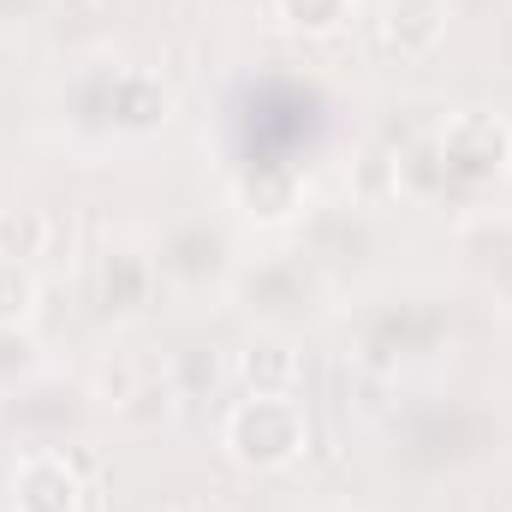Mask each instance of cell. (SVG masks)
Here are the masks:
<instances>
[{
    "label": "cell",
    "mask_w": 512,
    "mask_h": 512,
    "mask_svg": "<svg viewBox=\"0 0 512 512\" xmlns=\"http://www.w3.org/2000/svg\"><path fill=\"white\" fill-rule=\"evenodd\" d=\"M304 435H310V423H304L298 399H256L251 393L221 423V447L245 471H286L304 453Z\"/></svg>",
    "instance_id": "1"
},
{
    "label": "cell",
    "mask_w": 512,
    "mask_h": 512,
    "mask_svg": "<svg viewBox=\"0 0 512 512\" xmlns=\"http://www.w3.org/2000/svg\"><path fill=\"white\" fill-rule=\"evenodd\" d=\"M435 155H441V167L453 179H471V185L501 179L512 167V126L501 114H489V108H465V114H453L441 126Z\"/></svg>",
    "instance_id": "2"
},
{
    "label": "cell",
    "mask_w": 512,
    "mask_h": 512,
    "mask_svg": "<svg viewBox=\"0 0 512 512\" xmlns=\"http://www.w3.org/2000/svg\"><path fill=\"white\" fill-rule=\"evenodd\" d=\"M84 483L60 453H30L12 471V512H78Z\"/></svg>",
    "instance_id": "3"
},
{
    "label": "cell",
    "mask_w": 512,
    "mask_h": 512,
    "mask_svg": "<svg viewBox=\"0 0 512 512\" xmlns=\"http://www.w3.org/2000/svg\"><path fill=\"white\" fill-rule=\"evenodd\" d=\"M447 30V6L441 0H382L376 18V42L387 60H423Z\"/></svg>",
    "instance_id": "4"
},
{
    "label": "cell",
    "mask_w": 512,
    "mask_h": 512,
    "mask_svg": "<svg viewBox=\"0 0 512 512\" xmlns=\"http://www.w3.org/2000/svg\"><path fill=\"white\" fill-rule=\"evenodd\" d=\"M239 382L256 399H292V382H298V352L280 340V334H262L239 352Z\"/></svg>",
    "instance_id": "5"
},
{
    "label": "cell",
    "mask_w": 512,
    "mask_h": 512,
    "mask_svg": "<svg viewBox=\"0 0 512 512\" xmlns=\"http://www.w3.org/2000/svg\"><path fill=\"white\" fill-rule=\"evenodd\" d=\"M239 203H245V215L251 221H292L298 209H304V185H298V173L292 167H256L251 179L239 185Z\"/></svg>",
    "instance_id": "6"
},
{
    "label": "cell",
    "mask_w": 512,
    "mask_h": 512,
    "mask_svg": "<svg viewBox=\"0 0 512 512\" xmlns=\"http://www.w3.org/2000/svg\"><path fill=\"white\" fill-rule=\"evenodd\" d=\"M48 251V215L42 209H0V262H36Z\"/></svg>",
    "instance_id": "7"
},
{
    "label": "cell",
    "mask_w": 512,
    "mask_h": 512,
    "mask_svg": "<svg viewBox=\"0 0 512 512\" xmlns=\"http://www.w3.org/2000/svg\"><path fill=\"white\" fill-rule=\"evenodd\" d=\"M143 292H149V262L137 251H108V262H102V304L108 310H137L143 304Z\"/></svg>",
    "instance_id": "8"
},
{
    "label": "cell",
    "mask_w": 512,
    "mask_h": 512,
    "mask_svg": "<svg viewBox=\"0 0 512 512\" xmlns=\"http://www.w3.org/2000/svg\"><path fill=\"white\" fill-rule=\"evenodd\" d=\"M274 12L298 36H334L352 18V0H274Z\"/></svg>",
    "instance_id": "9"
},
{
    "label": "cell",
    "mask_w": 512,
    "mask_h": 512,
    "mask_svg": "<svg viewBox=\"0 0 512 512\" xmlns=\"http://www.w3.org/2000/svg\"><path fill=\"white\" fill-rule=\"evenodd\" d=\"M30 310H36V274H30V262H0V328L30 322Z\"/></svg>",
    "instance_id": "10"
},
{
    "label": "cell",
    "mask_w": 512,
    "mask_h": 512,
    "mask_svg": "<svg viewBox=\"0 0 512 512\" xmlns=\"http://www.w3.org/2000/svg\"><path fill=\"white\" fill-rule=\"evenodd\" d=\"M167 512H227L221 501H209V495H185V501H173Z\"/></svg>",
    "instance_id": "11"
}]
</instances>
